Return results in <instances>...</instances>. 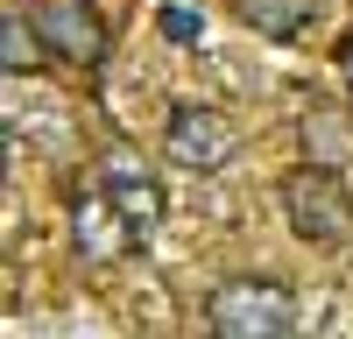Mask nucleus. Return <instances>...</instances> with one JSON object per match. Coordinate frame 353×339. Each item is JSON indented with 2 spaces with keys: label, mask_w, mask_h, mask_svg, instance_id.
Masks as SVG:
<instances>
[{
  "label": "nucleus",
  "mask_w": 353,
  "mask_h": 339,
  "mask_svg": "<svg viewBox=\"0 0 353 339\" xmlns=\"http://www.w3.org/2000/svg\"><path fill=\"white\" fill-rule=\"evenodd\" d=\"M205 318H212V339H290L297 297L283 282H269V276H233V282L212 290Z\"/></svg>",
  "instance_id": "f257e3e1"
},
{
  "label": "nucleus",
  "mask_w": 353,
  "mask_h": 339,
  "mask_svg": "<svg viewBox=\"0 0 353 339\" xmlns=\"http://www.w3.org/2000/svg\"><path fill=\"white\" fill-rule=\"evenodd\" d=\"M283 212H290V234L311 240V247L353 240V191H346L339 170H297V177H283Z\"/></svg>",
  "instance_id": "f03ea898"
},
{
  "label": "nucleus",
  "mask_w": 353,
  "mask_h": 339,
  "mask_svg": "<svg viewBox=\"0 0 353 339\" xmlns=\"http://www.w3.org/2000/svg\"><path fill=\"white\" fill-rule=\"evenodd\" d=\"M28 21H36L43 50L64 56V64H78V71H92L99 56H106V21L92 14V0H36Z\"/></svg>",
  "instance_id": "7ed1b4c3"
},
{
  "label": "nucleus",
  "mask_w": 353,
  "mask_h": 339,
  "mask_svg": "<svg viewBox=\"0 0 353 339\" xmlns=\"http://www.w3.org/2000/svg\"><path fill=\"white\" fill-rule=\"evenodd\" d=\"M163 149L184 163V170H219L233 149H241V134H233V121L219 106H198V99H184V106H170V127H163Z\"/></svg>",
  "instance_id": "20e7f679"
},
{
  "label": "nucleus",
  "mask_w": 353,
  "mask_h": 339,
  "mask_svg": "<svg viewBox=\"0 0 353 339\" xmlns=\"http://www.w3.org/2000/svg\"><path fill=\"white\" fill-rule=\"evenodd\" d=\"M71 240H78V254H85V262H113V254L141 247V240H134V226L121 219V205H113L106 191L78 198V212H71Z\"/></svg>",
  "instance_id": "39448f33"
},
{
  "label": "nucleus",
  "mask_w": 353,
  "mask_h": 339,
  "mask_svg": "<svg viewBox=\"0 0 353 339\" xmlns=\"http://www.w3.org/2000/svg\"><path fill=\"white\" fill-rule=\"evenodd\" d=\"M99 191L113 198V205H121V219L134 226V240H149L156 226H163V191H156V177H141V170H134L128 156H113V163H106Z\"/></svg>",
  "instance_id": "423d86ee"
},
{
  "label": "nucleus",
  "mask_w": 353,
  "mask_h": 339,
  "mask_svg": "<svg viewBox=\"0 0 353 339\" xmlns=\"http://www.w3.org/2000/svg\"><path fill=\"white\" fill-rule=\"evenodd\" d=\"M304 149H311V170H339L353 156V127H346V113L339 106H304Z\"/></svg>",
  "instance_id": "0eeeda50"
},
{
  "label": "nucleus",
  "mask_w": 353,
  "mask_h": 339,
  "mask_svg": "<svg viewBox=\"0 0 353 339\" xmlns=\"http://www.w3.org/2000/svg\"><path fill=\"white\" fill-rule=\"evenodd\" d=\"M233 8H241V21L254 28V36L290 43V36H297V28L311 21V8H318V0H233Z\"/></svg>",
  "instance_id": "6e6552de"
},
{
  "label": "nucleus",
  "mask_w": 353,
  "mask_h": 339,
  "mask_svg": "<svg viewBox=\"0 0 353 339\" xmlns=\"http://www.w3.org/2000/svg\"><path fill=\"white\" fill-rule=\"evenodd\" d=\"M28 64H43V36H36V21H28L21 8H8L0 14V71L21 78Z\"/></svg>",
  "instance_id": "1a4fd4ad"
},
{
  "label": "nucleus",
  "mask_w": 353,
  "mask_h": 339,
  "mask_svg": "<svg viewBox=\"0 0 353 339\" xmlns=\"http://www.w3.org/2000/svg\"><path fill=\"white\" fill-rule=\"evenodd\" d=\"M163 36H176V43H191V36H198V21H191L184 8H163Z\"/></svg>",
  "instance_id": "9d476101"
},
{
  "label": "nucleus",
  "mask_w": 353,
  "mask_h": 339,
  "mask_svg": "<svg viewBox=\"0 0 353 339\" xmlns=\"http://www.w3.org/2000/svg\"><path fill=\"white\" fill-rule=\"evenodd\" d=\"M339 71H346V92H353V36H346V50H339Z\"/></svg>",
  "instance_id": "9b49d317"
}]
</instances>
